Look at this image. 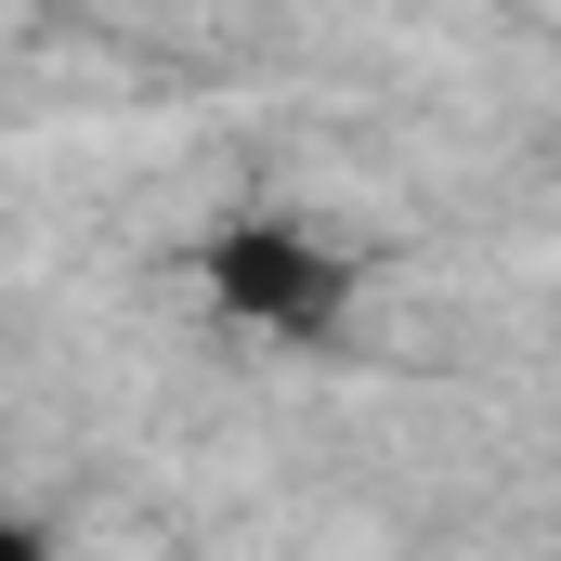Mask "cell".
Wrapping results in <instances>:
<instances>
[{
  "mask_svg": "<svg viewBox=\"0 0 561 561\" xmlns=\"http://www.w3.org/2000/svg\"><path fill=\"white\" fill-rule=\"evenodd\" d=\"M209 287H222V313H249V327H287V340H313L327 313H340V262L300 236V222H236L222 249H209Z\"/></svg>",
  "mask_w": 561,
  "mask_h": 561,
  "instance_id": "obj_1",
  "label": "cell"
},
{
  "mask_svg": "<svg viewBox=\"0 0 561 561\" xmlns=\"http://www.w3.org/2000/svg\"><path fill=\"white\" fill-rule=\"evenodd\" d=\"M26 561H39V549H26Z\"/></svg>",
  "mask_w": 561,
  "mask_h": 561,
  "instance_id": "obj_2",
  "label": "cell"
}]
</instances>
